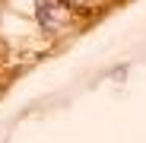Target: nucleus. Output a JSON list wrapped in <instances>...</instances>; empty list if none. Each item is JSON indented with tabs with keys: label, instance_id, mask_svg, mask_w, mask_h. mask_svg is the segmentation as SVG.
I'll list each match as a JSON object with an SVG mask.
<instances>
[{
	"label": "nucleus",
	"instance_id": "nucleus-1",
	"mask_svg": "<svg viewBox=\"0 0 146 143\" xmlns=\"http://www.w3.org/2000/svg\"><path fill=\"white\" fill-rule=\"evenodd\" d=\"M70 10H73V0H38V22L48 29V32H57L67 26V19H70Z\"/></svg>",
	"mask_w": 146,
	"mask_h": 143
}]
</instances>
